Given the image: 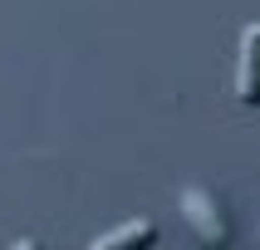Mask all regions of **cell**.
Returning <instances> with one entry per match:
<instances>
[{"label": "cell", "instance_id": "cell-1", "mask_svg": "<svg viewBox=\"0 0 260 250\" xmlns=\"http://www.w3.org/2000/svg\"><path fill=\"white\" fill-rule=\"evenodd\" d=\"M177 201H182V216L191 221V231H197V240H202V245H226V240H231V221H226L221 201H216L206 187H197V182H191V187H182V196H177Z\"/></svg>", "mask_w": 260, "mask_h": 250}, {"label": "cell", "instance_id": "cell-2", "mask_svg": "<svg viewBox=\"0 0 260 250\" xmlns=\"http://www.w3.org/2000/svg\"><path fill=\"white\" fill-rule=\"evenodd\" d=\"M152 240H157V221L133 216V221H123V226H113V231L93 235L88 245L93 250H143V245H152Z\"/></svg>", "mask_w": 260, "mask_h": 250}, {"label": "cell", "instance_id": "cell-3", "mask_svg": "<svg viewBox=\"0 0 260 250\" xmlns=\"http://www.w3.org/2000/svg\"><path fill=\"white\" fill-rule=\"evenodd\" d=\"M255 34H260V25L250 20L246 29H241V59H236V98L246 103H255Z\"/></svg>", "mask_w": 260, "mask_h": 250}]
</instances>
